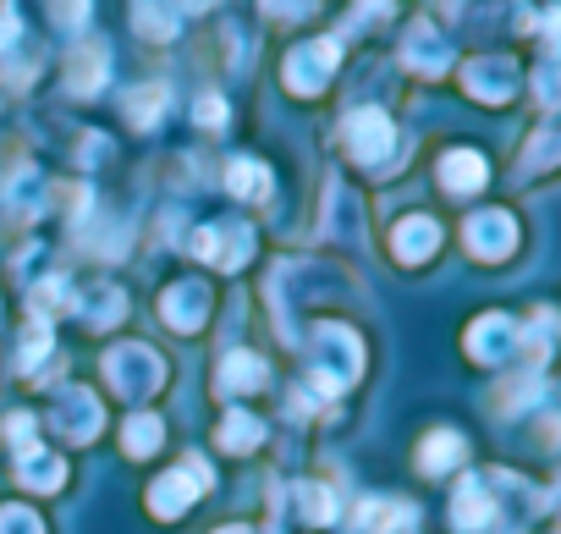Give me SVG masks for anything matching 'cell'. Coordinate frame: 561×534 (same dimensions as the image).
I'll return each mask as SVG.
<instances>
[{
	"instance_id": "obj_34",
	"label": "cell",
	"mask_w": 561,
	"mask_h": 534,
	"mask_svg": "<svg viewBox=\"0 0 561 534\" xmlns=\"http://www.w3.org/2000/svg\"><path fill=\"white\" fill-rule=\"evenodd\" d=\"M0 534H45V523L28 507H0Z\"/></svg>"
},
{
	"instance_id": "obj_24",
	"label": "cell",
	"mask_w": 561,
	"mask_h": 534,
	"mask_svg": "<svg viewBox=\"0 0 561 534\" xmlns=\"http://www.w3.org/2000/svg\"><path fill=\"white\" fill-rule=\"evenodd\" d=\"M133 29H138L144 39H171V34H176L171 0H133Z\"/></svg>"
},
{
	"instance_id": "obj_31",
	"label": "cell",
	"mask_w": 561,
	"mask_h": 534,
	"mask_svg": "<svg viewBox=\"0 0 561 534\" xmlns=\"http://www.w3.org/2000/svg\"><path fill=\"white\" fill-rule=\"evenodd\" d=\"M39 198H45L39 171H18V177H12V188H7V209H12V215H34V209H39Z\"/></svg>"
},
{
	"instance_id": "obj_10",
	"label": "cell",
	"mask_w": 561,
	"mask_h": 534,
	"mask_svg": "<svg viewBox=\"0 0 561 534\" xmlns=\"http://www.w3.org/2000/svg\"><path fill=\"white\" fill-rule=\"evenodd\" d=\"M512 353H517V320H512V315H479V320L468 326V359L501 364V359H512Z\"/></svg>"
},
{
	"instance_id": "obj_18",
	"label": "cell",
	"mask_w": 561,
	"mask_h": 534,
	"mask_svg": "<svg viewBox=\"0 0 561 534\" xmlns=\"http://www.w3.org/2000/svg\"><path fill=\"white\" fill-rule=\"evenodd\" d=\"M364 534H391V529H413V507L408 501H386V496H369L358 501V518H353Z\"/></svg>"
},
{
	"instance_id": "obj_28",
	"label": "cell",
	"mask_w": 561,
	"mask_h": 534,
	"mask_svg": "<svg viewBox=\"0 0 561 534\" xmlns=\"http://www.w3.org/2000/svg\"><path fill=\"white\" fill-rule=\"evenodd\" d=\"M293 501H298V512H304L309 523H336V496H331V485L304 479V485L293 490Z\"/></svg>"
},
{
	"instance_id": "obj_39",
	"label": "cell",
	"mask_w": 561,
	"mask_h": 534,
	"mask_svg": "<svg viewBox=\"0 0 561 534\" xmlns=\"http://www.w3.org/2000/svg\"><path fill=\"white\" fill-rule=\"evenodd\" d=\"M7 441L23 452V446H34V413H12L7 419Z\"/></svg>"
},
{
	"instance_id": "obj_4",
	"label": "cell",
	"mask_w": 561,
	"mask_h": 534,
	"mask_svg": "<svg viewBox=\"0 0 561 534\" xmlns=\"http://www.w3.org/2000/svg\"><path fill=\"white\" fill-rule=\"evenodd\" d=\"M347 149H353V160H358V166L380 171V166L397 155V127H391V116H386V111H375V105L353 111V116H347Z\"/></svg>"
},
{
	"instance_id": "obj_20",
	"label": "cell",
	"mask_w": 561,
	"mask_h": 534,
	"mask_svg": "<svg viewBox=\"0 0 561 534\" xmlns=\"http://www.w3.org/2000/svg\"><path fill=\"white\" fill-rule=\"evenodd\" d=\"M259 380H264V364H259L253 353H242V348H231V353L220 359V375H215V386H220L226 397H242V391H259Z\"/></svg>"
},
{
	"instance_id": "obj_29",
	"label": "cell",
	"mask_w": 561,
	"mask_h": 534,
	"mask_svg": "<svg viewBox=\"0 0 561 534\" xmlns=\"http://www.w3.org/2000/svg\"><path fill=\"white\" fill-rule=\"evenodd\" d=\"M534 402H545V375H539V370H523L517 380H506V391H501V408H506V413H523V408H534Z\"/></svg>"
},
{
	"instance_id": "obj_3",
	"label": "cell",
	"mask_w": 561,
	"mask_h": 534,
	"mask_svg": "<svg viewBox=\"0 0 561 534\" xmlns=\"http://www.w3.org/2000/svg\"><path fill=\"white\" fill-rule=\"evenodd\" d=\"M187 248H193V259L215 264V271H242L248 253H253V226L248 220H215V226H198Z\"/></svg>"
},
{
	"instance_id": "obj_25",
	"label": "cell",
	"mask_w": 561,
	"mask_h": 534,
	"mask_svg": "<svg viewBox=\"0 0 561 534\" xmlns=\"http://www.w3.org/2000/svg\"><path fill=\"white\" fill-rule=\"evenodd\" d=\"M50 348H56L50 342V320H28L23 326V342H18V370L23 375H39V364L50 359Z\"/></svg>"
},
{
	"instance_id": "obj_11",
	"label": "cell",
	"mask_w": 561,
	"mask_h": 534,
	"mask_svg": "<svg viewBox=\"0 0 561 534\" xmlns=\"http://www.w3.org/2000/svg\"><path fill=\"white\" fill-rule=\"evenodd\" d=\"M402 61L413 72H424V78H440L451 67V39L440 29H430V23H413L408 39H402Z\"/></svg>"
},
{
	"instance_id": "obj_27",
	"label": "cell",
	"mask_w": 561,
	"mask_h": 534,
	"mask_svg": "<svg viewBox=\"0 0 561 534\" xmlns=\"http://www.w3.org/2000/svg\"><path fill=\"white\" fill-rule=\"evenodd\" d=\"M259 435H264V430H259V419H253V413H242V408H231V413L220 419V446H226V452H253V446H259Z\"/></svg>"
},
{
	"instance_id": "obj_32",
	"label": "cell",
	"mask_w": 561,
	"mask_h": 534,
	"mask_svg": "<svg viewBox=\"0 0 561 534\" xmlns=\"http://www.w3.org/2000/svg\"><path fill=\"white\" fill-rule=\"evenodd\" d=\"M556 160H561V122H545V127L534 133V144L523 149V166L539 171V166H556Z\"/></svg>"
},
{
	"instance_id": "obj_38",
	"label": "cell",
	"mask_w": 561,
	"mask_h": 534,
	"mask_svg": "<svg viewBox=\"0 0 561 534\" xmlns=\"http://www.w3.org/2000/svg\"><path fill=\"white\" fill-rule=\"evenodd\" d=\"M259 7H264L270 18H309L320 0H259Z\"/></svg>"
},
{
	"instance_id": "obj_19",
	"label": "cell",
	"mask_w": 561,
	"mask_h": 534,
	"mask_svg": "<svg viewBox=\"0 0 561 534\" xmlns=\"http://www.w3.org/2000/svg\"><path fill=\"white\" fill-rule=\"evenodd\" d=\"M556 337H561V315H556V309H534V320H528V326H517V348L534 359V370L550 359Z\"/></svg>"
},
{
	"instance_id": "obj_23",
	"label": "cell",
	"mask_w": 561,
	"mask_h": 534,
	"mask_svg": "<svg viewBox=\"0 0 561 534\" xmlns=\"http://www.w3.org/2000/svg\"><path fill=\"white\" fill-rule=\"evenodd\" d=\"M160 441H165L160 413H133L127 430H122V452H127V457H149V452H160Z\"/></svg>"
},
{
	"instance_id": "obj_6",
	"label": "cell",
	"mask_w": 561,
	"mask_h": 534,
	"mask_svg": "<svg viewBox=\"0 0 561 534\" xmlns=\"http://www.w3.org/2000/svg\"><path fill=\"white\" fill-rule=\"evenodd\" d=\"M204 490H209V468H204V457H187L176 474H160L149 485V507H154V518H182Z\"/></svg>"
},
{
	"instance_id": "obj_40",
	"label": "cell",
	"mask_w": 561,
	"mask_h": 534,
	"mask_svg": "<svg viewBox=\"0 0 561 534\" xmlns=\"http://www.w3.org/2000/svg\"><path fill=\"white\" fill-rule=\"evenodd\" d=\"M176 7H187V12H209L215 0H176Z\"/></svg>"
},
{
	"instance_id": "obj_13",
	"label": "cell",
	"mask_w": 561,
	"mask_h": 534,
	"mask_svg": "<svg viewBox=\"0 0 561 534\" xmlns=\"http://www.w3.org/2000/svg\"><path fill=\"white\" fill-rule=\"evenodd\" d=\"M490 182V166L479 149H446L440 155V188L446 193H479Z\"/></svg>"
},
{
	"instance_id": "obj_41",
	"label": "cell",
	"mask_w": 561,
	"mask_h": 534,
	"mask_svg": "<svg viewBox=\"0 0 561 534\" xmlns=\"http://www.w3.org/2000/svg\"><path fill=\"white\" fill-rule=\"evenodd\" d=\"M215 534H253L248 523H226V529H215Z\"/></svg>"
},
{
	"instance_id": "obj_36",
	"label": "cell",
	"mask_w": 561,
	"mask_h": 534,
	"mask_svg": "<svg viewBox=\"0 0 561 534\" xmlns=\"http://www.w3.org/2000/svg\"><path fill=\"white\" fill-rule=\"evenodd\" d=\"M534 29H539V39H545V56H561V0H556V7H550Z\"/></svg>"
},
{
	"instance_id": "obj_42",
	"label": "cell",
	"mask_w": 561,
	"mask_h": 534,
	"mask_svg": "<svg viewBox=\"0 0 561 534\" xmlns=\"http://www.w3.org/2000/svg\"><path fill=\"white\" fill-rule=\"evenodd\" d=\"M545 501H550V507H556V512H561V479H556V490H550V496H545Z\"/></svg>"
},
{
	"instance_id": "obj_37",
	"label": "cell",
	"mask_w": 561,
	"mask_h": 534,
	"mask_svg": "<svg viewBox=\"0 0 561 534\" xmlns=\"http://www.w3.org/2000/svg\"><path fill=\"white\" fill-rule=\"evenodd\" d=\"M193 116H198V127H226V100H220V94H204V100L193 105Z\"/></svg>"
},
{
	"instance_id": "obj_12",
	"label": "cell",
	"mask_w": 561,
	"mask_h": 534,
	"mask_svg": "<svg viewBox=\"0 0 561 534\" xmlns=\"http://www.w3.org/2000/svg\"><path fill=\"white\" fill-rule=\"evenodd\" d=\"M160 320H165L171 331L193 337V331L209 320V293H204L198 282H176V287L165 293V304H160Z\"/></svg>"
},
{
	"instance_id": "obj_30",
	"label": "cell",
	"mask_w": 561,
	"mask_h": 534,
	"mask_svg": "<svg viewBox=\"0 0 561 534\" xmlns=\"http://www.w3.org/2000/svg\"><path fill=\"white\" fill-rule=\"evenodd\" d=\"M67 304H72V282H67V276H50V282H39V287H34V298H28L34 320H50V315H61Z\"/></svg>"
},
{
	"instance_id": "obj_35",
	"label": "cell",
	"mask_w": 561,
	"mask_h": 534,
	"mask_svg": "<svg viewBox=\"0 0 561 534\" xmlns=\"http://www.w3.org/2000/svg\"><path fill=\"white\" fill-rule=\"evenodd\" d=\"M50 18H56L61 29H72V34H78V29L89 23V0H50Z\"/></svg>"
},
{
	"instance_id": "obj_26",
	"label": "cell",
	"mask_w": 561,
	"mask_h": 534,
	"mask_svg": "<svg viewBox=\"0 0 561 534\" xmlns=\"http://www.w3.org/2000/svg\"><path fill=\"white\" fill-rule=\"evenodd\" d=\"M226 188H231L237 198H264V193H270V171H264L259 160H231V166H226Z\"/></svg>"
},
{
	"instance_id": "obj_22",
	"label": "cell",
	"mask_w": 561,
	"mask_h": 534,
	"mask_svg": "<svg viewBox=\"0 0 561 534\" xmlns=\"http://www.w3.org/2000/svg\"><path fill=\"white\" fill-rule=\"evenodd\" d=\"M78 315H83V326L105 331V326H116V320L127 315V293H116V287H94V293L78 304Z\"/></svg>"
},
{
	"instance_id": "obj_9",
	"label": "cell",
	"mask_w": 561,
	"mask_h": 534,
	"mask_svg": "<svg viewBox=\"0 0 561 534\" xmlns=\"http://www.w3.org/2000/svg\"><path fill=\"white\" fill-rule=\"evenodd\" d=\"M462 237H468V248L479 259H506L517 248V220L506 209H473L468 226H462Z\"/></svg>"
},
{
	"instance_id": "obj_15",
	"label": "cell",
	"mask_w": 561,
	"mask_h": 534,
	"mask_svg": "<svg viewBox=\"0 0 561 534\" xmlns=\"http://www.w3.org/2000/svg\"><path fill=\"white\" fill-rule=\"evenodd\" d=\"M105 72H111V50H105L100 39H89L83 50H72L67 83H72V94H100V89H105Z\"/></svg>"
},
{
	"instance_id": "obj_1",
	"label": "cell",
	"mask_w": 561,
	"mask_h": 534,
	"mask_svg": "<svg viewBox=\"0 0 561 534\" xmlns=\"http://www.w3.org/2000/svg\"><path fill=\"white\" fill-rule=\"evenodd\" d=\"M364 375V342L347 326H314L309 331V386L320 397H342Z\"/></svg>"
},
{
	"instance_id": "obj_33",
	"label": "cell",
	"mask_w": 561,
	"mask_h": 534,
	"mask_svg": "<svg viewBox=\"0 0 561 534\" xmlns=\"http://www.w3.org/2000/svg\"><path fill=\"white\" fill-rule=\"evenodd\" d=\"M534 94H539V105H561V56H545L539 67H534Z\"/></svg>"
},
{
	"instance_id": "obj_16",
	"label": "cell",
	"mask_w": 561,
	"mask_h": 534,
	"mask_svg": "<svg viewBox=\"0 0 561 534\" xmlns=\"http://www.w3.org/2000/svg\"><path fill=\"white\" fill-rule=\"evenodd\" d=\"M468 457V441L457 435V430H430L424 441H419V468L435 479V474H451L457 463Z\"/></svg>"
},
{
	"instance_id": "obj_7",
	"label": "cell",
	"mask_w": 561,
	"mask_h": 534,
	"mask_svg": "<svg viewBox=\"0 0 561 534\" xmlns=\"http://www.w3.org/2000/svg\"><path fill=\"white\" fill-rule=\"evenodd\" d=\"M105 424V408L89 386H61L56 391V413H50V430H61L67 441H94Z\"/></svg>"
},
{
	"instance_id": "obj_5",
	"label": "cell",
	"mask_w": 561,
	"mask_h": 534,
	"mask_svg": "<svg viewBox=\"0 0 561 534\" xmlns=\"http://www.w3.org/2000/svg\"><path fill=\"white\" fill-rule=\"evenodd\" d=\"M336 61H342V34L298 45V50L287 56V89H293V94H320V89L331 83Z\"/></svg>"
},
{
	"instance_id": "obj_17",
	"label": "cell",
	"mask_w": 561,
	"mask_h": 534,
	"mask_svg": "<svg viewBox=\"0 0 561 534\" xmlns=\"http://www.w3.org/2000/svg\"><path fill=\"white\" fill-rule=\"evenodd\" d=\"M18 479H23L28 490H61V485H67V463H61L56 452H45V446H23Z\"/></svg>"
},
{
	"instance_id": "obj_14",
	"label": "cell",
	"mask_w": 561,
	"mask_h": 534,
	"mask_svg": "<svg viewBox=\"0 0 561 534\" xmlns=\"http://www.w3.org/2000/svg\"><path fill=\"white\" fill-rule=\"evenodd\" d=\"M391 248H397V259H402V264H424V259L440 248V226H435L430 215H408V220H397Z\"/></svg>"
},
{
	"instance_id": "obj_2",
	"label": "cell",
	"mask_w": 561,
	"mask_h": 534,
	"mask_svg": "<svg viewBox=\"0 0 561 534\" xmlns=\"http://www.w3.org/2000/svg\"><path fill=\"white\" fill-rule=\"evenodd\" d=\"M105 380H111L127 402H144V397H154V391L165 386V359H160L154 348H144V342H116V348L105 353Z\"/></svg>"
},
{
	"instance_id": "obj_21",
	"label": "cell",
	"mask_w": 561,
	"mask_h": 534,
	"mask_svg": "<svg viewBox=\"0 0 561 534\" xmlns=\"http://www.w3.org/2000/svg\"><path fill=\"white\" fill-rule=\"evenodd\" d=\"M165 105H171V89H165V83H144V89H133V94H127V105H122V111H127V122H133L138 133H149V127L160 122V111H165Z\"/></svg>"
},
{
	"instance_id": "obj_8",
	"label": "cell",
	"mask_w": 561,
	"mask_h": 534,
	"mask_svg": "<svg viewBox=\"0 0 561 534\" xmlns=\"http://www.w3.org/2000/svg\"><path fill=\"white\" fill-rule=\"evenodd\" d=\"M462 89L484 105H506L517 94V61L512 56H479L462 67Z\"/></svg>"
}]
</instances>
